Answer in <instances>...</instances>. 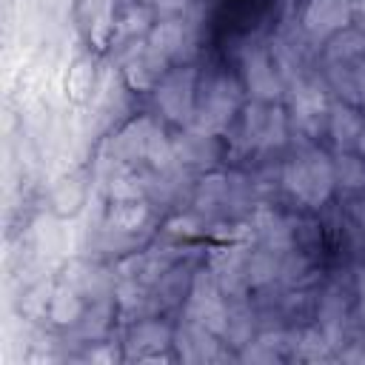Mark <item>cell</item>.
<instances>
[{"label": "cell", "instance_id": "6da1fadb", "mask_svg": "<svg viewBox=\"0 0 365 365\" xmlns=\"http://www.w3.org/2000/svg\"><path fill=\"white\" fill-rule=\"evenodd\" d=\"M331 182H334V171L322 154L294 157L285 168V185L308 205H319L328 197Z\"/></svg>", "mask_w": 365, "mask_h": 365}, {"label": "cell", "instance_id": "7a4b0ae2", "mask_svg": "<svg viewBox=\"0 0 365 365\" xmlns=\"http://www.w3.org/2000/svg\"><path fill=\"white\" fill-rule=\"evenodd\" d=\"M191 80H194L191 71H177V74L165 77V83L160 86L157 100H160V106L165 108L168 117L182 120V117L188 114V103H191Z\"/></svg>", "mask_w": 365, "mask_h": 365}, {"label": "cell", "instance_id": "3957f363", "mask_svg": "<svg viewBox=\"0 0 365 365\" xmlns=\"http://www.w3.org/2000/svg\"><path fill=\"white\" fill-rule=\"evenodd\" d=\"M348 20V0H308L305 26L317 34H328Z\"/></svg>", "mask_w": 365, "mask_h": 365}, {"label": "cell", "instance_id": "277c9868", "mask_svg": "<svg viewBox=\"0 0 365 365\" xmlns=\"http://www.w3.org/2000/svg\"><path fill=\"white\" fill-rule=\"evenodd\" d=\"M231 108H234V88H231V83L220 80V83L211 88V94L205 97V103H202L200 125L208 128V131L220 128V125L231 117Z\"/></svg>", "mask_w": 365, "mask_h": 365}, {"label": "cell", "instance_id": "5b68a950", "mask_svg": "<svg viewBox=\"0 0 365 365\" xmlns=\"http://www.w3.org/2000/svg\"><path fill=\"white\" fill-rule=\"evenodd\" d=\"M248 83H251V91L259 94V97H271L277 94V80H274V71L268 66V60L262 54H254L248 60Z\"/></svg>", "mask_w": 365, "mask_h": 365}, {"label": "cell", "instance_id": "8992f818", "mask_svg": "<svg viewBox=\"0 0 365 365\" xmlns=\"http://www.w3.org/2000/svg\"><path fill=\"white\" fill-rule=\"evenodd\" d=\"M182 46V26H177V23H163L154 34H151V51L157 54V57H168V54H174L177 48Z\"/></svg>", "mask_w": 365, "mask_h": 365}, {"label": "cell", "instance_id": "52a82bcc", "mask_svg": "<svg viewBox=\"0 0 365 365\" xmlns=\"http://www.w3.org/2000/svg\"><path fill=\"white\" fill-rule=\"evenodd\" d=\"M91 80H94V71H91V63L88 60H77L71 68H68V97L71 100H83L88 91H91Z\"/></svg>", "mask_w": 365, "mask_h": 365}, {"label": "cell", "instance_id": "ba28073f", "mask_svg": "<svg viewBox=\"0 0 365 365\" xmlns=\"http://www.w3.org/2000/svg\"><path fill=\"white\" fill-rule=\"evenodd\" d=\"M322 111V94L311 86H299L294 88V114L299 120H314Z\"/></svg>", "mask_w": 365, "mask_h": 365}, {"label": "cell", "instance_id": "9c48e42d", "mask_svg": "<svg viewBox=\"0 0 365 365\" xmlns=\"http://www.w3.org/2000/svg\"><path fill=\"white\" fill-rule=\"evenodd\" d=\"M331 131H334V137H336L339 143L354 140V137L359 134V120H356V114L348 111V108H336V111H334V120H331Z\"/></svg>", "mask_w": 365, "mask_h": 365}, {"label": "cell", "instance_id": "30bf717a", "mask_svg": "<svg viewBox=\"0 0 365 365\" xmlns=\"http://www.w3.org/2000/svg\"><path fill=\"white\" fill-rule=\"evenodd\" d=\"M145 220V205H117L114 211H111V225L117 228V231H131V228H137L140 222Z\"/></svg>", "mask_w": 365, "mask_h": 365}, {"label": "cell", "instance_id": "8fae6325", "mask_svg": "<svg viewBox=\"0 0 365 365\" xmlns=\"http://www.w3.org/2000/svg\"><path fill=\"white\" fill-rule=\"evenodd\" d=\"M336 174H339V182L348 185V188L365 185V163H359L354 157H342L339 165H336Z\"/></svg>", "mask_w": 365, "mask_h": 365}, {"label": "cell", "instance_id": "7c38bea8", "mask_svg": "<svg viewBox=\"0 0 365 365\" xmlns=\"http://www.w3.org/2000/svg\"><path fill=\"white\" fill-rule=\"evenodd\" d=\"M134 348H163L168 342V334L163 325H140L137 334L131 336Z\"/></svg>", "mask_w": 365, "mask_h": 365}, {"label": "cell", "instance_id": "4fadbf2b", "mask_svg": "<svg viewBox=\"0 0 365 365\" xmlns=\"http://www.w3.org/2000/svg\"><path fill=\"white\" fill-rule=\"evenodd\" d=\"M77 314H80V299H77L74 294L63 291V294H57V297H54L51 317H54L57 322H71V319H77Z\"/></svg>", "mask_w": 365, "mask_h": 365}, {"label": "cell", "instance_id": "5bb4252c", "mask_svg": "<svg viewBox=\"0 0 365 365\" xmlns=\"http://www.w3.org/2000/svg\"><path fill=\"white\" fill-rule=\"evenodd\" d=\"M297 354H299V356H305V359L328 356V342H325L317 331H308V334H302V342L297 345Z\"/></svg>", "mask_w": 365, "mask_h": 365}, {"label": "cell", "instance_id": "9a60e30c", "mask_svg": "<svg viewBox=\"0 0 365 365\" xmlns=\"http://www.w3.org/2000/svg\"><path fill=\"white\" fill-rule=\"evenodd\" d=\"M111 194L120 197V200H134L140 194V180L131 177V174H123V177H117L111 182Z\"/></svg>", "mask_w": 365, "mask_h": 365}, {"label": "cell", "instance_id": "2e32d148", "mask_svg": "<svg viewBox=\"0 0 365 365\" xmlns=\"http://www.w3.org/2000/svg\"><path fill=\"white\" fill-rule=\"evenodd\" d=\"M359 91H362V103H365V77H362V83H359Z\"/></svg>", "mask_w": 365, "mask_h": 365}, {"label": "cell", "instance_id": "e0dca14e", "mask_svg": "<svg viewBox=\"0 0 365 365\" xmlns=\"http://www.w3.org/2000/svg\"><path fill=\"white\" fill-rule=\"evenodd\" d=\"M359 145H362V151H365V131H362V140H359Z\"/></svg>", "mask_w": 365, "mask_h": 365}]
</instances>
